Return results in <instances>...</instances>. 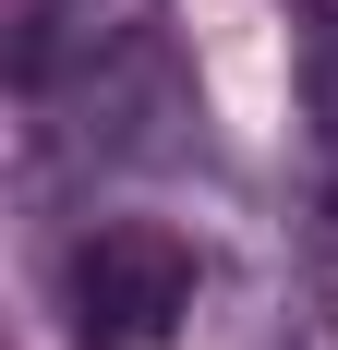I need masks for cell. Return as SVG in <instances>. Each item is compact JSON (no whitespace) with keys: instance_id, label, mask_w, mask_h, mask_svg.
<instances>
[{"instance_id":"obj_2","label":"cell","mask_w":338,"mask_h":350,"mask_svg":"<svg viewBox=\"0 0 338 350\" xmlns=\"http://www.w3.org/2000/svg\"><path fill=\"white\" fill-rule=\"evenodd\" d=\"M290 97H302V217L338 266V0H290Z\"/></svg>"},{"instance_id":"obj_1","label":"cell","mask_w":338,"mask_h":350,"mask_svg":"<svg viewBox=\"0 0 338 350\" xmlns=\"http://www.w3.org/2000/svg\"><path fill=\"white\" fill-rule=\"evenodd\" d=\"M49 302H61L73 350H169L181 314L205 302V242L169 230V217H73L61 254H49Z\"/></svg>"}]
</instances>
